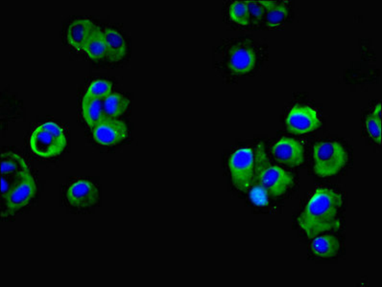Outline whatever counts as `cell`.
Listing matches in <instances>:
<instances>
[{"label":"cell","instance_id":"cell-10","mask_svg":"<svg viewBox=\"0 0 382 287\" xmlns=\"http://www.w3.org/2000/svg\"><path fill=\"white\" fill-rule=\"evenodd\" d=\"M272 154L277 161L289 167H299L305 162V148L293 138L284 137L275 143Z\"/></svg>","mask_w":382,"mask_h":287},{"label":"cell","instance_id":"cell-12","mask_svg":"<svg viewBox=\"0 0 382 287\" xmlns=\"http://www.w3.org/2000/svg\"><path fill=\"white\" fill-rule=\"evenodd\" d=\"M94 26H96L94 23L87 19H80L73 21L67 31V38L69 41L70 45L75 50L81 52L83 48H84L87 36L91 34Z\"/></svg>","mask_w":382,"mask_h":287},{"label":"cell","instance_id":"cell-17","mask_svg":"<svg viewBox=\"0 0 382 287\" xmlns=\"http://www.w3.org/2000/svg\"><path fill=\"white\" fill-rule=\"evenodd\" d=\"M30 172L23 157L14 152H3L1 155V175L19 176Z\"/></svg>","mask_w":382,"mask_h":287},{"label":"cell","instance_id":"cell-7","mask_svg":"<svg viewBox=\"0 0 382 287\" xmlns=\"http://www.w3.org/2000/svg\"><path fill=\"white\" fill-rule=\"evenodd\" d=\"M286 125L287 130L292 135H301L318 130L321 121L315 109L297 104L287 114Z\"/></svg>","mask_w":382,"mask_h":287},{"label":"cell","instance_id":"cell-5","mask_svg":"<svg viewBox=\"0 0 382 287\" xmlns=\"http://www.w3.org/2000/svg\"><path fill=\"white\" fill-rule=\"evenodd\" d=\"M255 160V155L252 148H240L229 160L233 186L240 191H248L253 185Z\"/></svg>","mask_w":382,"mask_h":287},{"label":"cell","instance_id":"cell-6","mask_svg":"<svg viewBox=\"0 0 382 287\" xmlns=\"http://www.w3.org/2000/svg\"><path fill=\"white\" fill-rule=\"evenodd\" d=\"M36 193V182L31 172L19 176L9 193L2 198L3 208H6L2 216L13 215L16 211L28 206L35 198Z\"/></svg>","mask_w":382,"mask_h":287},{"label":"cell","instance_id":"cell-11","mask_svg":"<svg viewBox=\"0 0 382 287\" xmlns=\"http://www.w3.org/2000/svg\"><path fill=\"white\" fill-rule=\"evenodd\" d=\"M257 56L254 48L248 43H240L229 51L228 67L235 74H246L254 69Z\"/></svg>","mask_w":382,"mask_h":287},{"label":"cell","instance_id":"cell-4","mask_svg":"<svg viewBox=\"0 0 382 287\" xmlns=\"http://www.w3.org/2000/svg\"><path fill=\"white\" fill-rule=\"evenodd\" d=\"M314 172L319 177L333 176L346 166L349 155L341 144L326 141L313 147Z\"/></svg>","mask_w":382,"mask_h":287},{"label":"cell","instance_id":"cell-16","mask_svg":"<svg viewBox=\"0 0 382 287\" xmlns=\"http://www.w3.org/2000/svg\"><path fill=\"white\" fill-rule=\"evenodd\" d=\"M82 114L87 126L94 128L106 116L104 113L103 101L85 94L82 100Z\"/></svg>","mask_w":382,"mask_h":287},{"label":"cell","instance_id":"cell-25","mask_svg":"<svg viewBox=\"0 0 382 287\" xmlns=\"http://www.w3.org/2000/svg\"><path fill=\"white\" fill-rule=\"evenodd\" d=\"M259 2H260V4H262V6L264 7V9L266 10V11H269L270 9L274 8V7L279 3V2H277V1H259Z\"/></svg>","mask_w":382,"mask_h":287},{"label":"cell","instance_id":"cell-1","mask_svg":"<svg viewBox=\"0 0 382 287\" xmlns=\"http://www.w3.org/2000/svg\"><path fill=\"white\" fill-rule=\"evenodd\" d=\"M342 205L341 194L332 189L319 188L299 216V226L310 240L320 233L337 231L340 228L337 216Z\"/></svg>","mask_w":382,"mask_h":287},{"label":"cell","instance_id":"cell-13","mask_svg":"<svg viewBox=\"0 0 382 287\" xmlns=\"http://www.w3.org/2000/svg\"><path fill=\"white\" fill-rule=\"evenodd\" d=\"M103 32L106 38V57L111 62H120L127 54V43L123 35L113 28H106Z\"/></svg>","mask_w":382,"mask_h":287},{"label":"cell","instance_id":"cell-22","mask_svg":"<svg viewBox=\"0 0 382 287\" xmlns=\"http://www.w3.org/2000/svg\"><path fill=\"white\" fill-rule=\"evenodd\" d=\"M288 16V9L284 3L277 4L266 13V24L269 28L278 27Z\"/></svg>","mask_w":382,"mask_h":287},{"label":"cell","instance_id":"cell-19","mask_svg":"<svg viewBox=\"0 0 382 287\" xmlns=\"http://www.w3.org/2000/svg\"><path fill=\"white\" fill-rule=\"evenodd\" d=\"M366 130L368 131L370 137L376 144H381V104H379L374 109L373 113L367 116L365 121Z\"/></svg>","mask_w":382,"mask_h":287},{"label":"cell","instance_id":"cell-8","mask_svg":"<svg viewBox=\"0 0 382 287\" xmlns=\"http://www.w3.org/2000/svg\"><path fill=\"white\" fill-rule=\"evenodd\" d=\"M128 135V128L123 121L105 116L94 128L92 135L97 144L112 147L123 142Z\"/></svg>","mask_w":382,"mask_h":287},{"label":"cell","instance_id":"cell-24","mask_svg":"<svg viewBox=\"0 0 382 287\" xmlns=\"http://www.w3.org/2000/svg\"><path fill=\"white\" fill-rule=\"evenodd\" d=\"M248 8H249L250 19L255 23H259L262 21L264 14H266V10L260 4L259 1H247Z\"/></svg>","mask_w":382,"mask_h":287},{"label":"cell","instance_id":"cell-2","mask_svg":"<svg viewBox=\"0 0 382 287\" xmlns=\"http://www.w3.org/2000/svg\"><path fill=\"white\" fill-rule=\"evenodd\" d=\"M253 183L262 185L273 198L284 196L294 185L293 176L289 172L270 163L264 143H259L257 148Z\"/></svg>","mask_w":382,"mask_h":287},{"label":"cell","instance_id":"cell-18","mask_svg":"<svg viewBox=\"0 0 382 287\" xmlns=\"http://www.w3.org/2000/svg\"><path fill=\"white\" fill-rule=\"evenodd\" d=\"M130 106V100L123 94L112 93L103 101L104 113L111 118L123 115Z\"/></svg>","mask_w":382,"mask_h":287},{"label":"cell","instance_id":"cell-3","mask_svg":"<svg viewBox=\"0 0 382 287\" xmlns=\"http://www.w3.org/2000/svg\"><path fill=\"white\" fill-rule=\"evenodd\" d=\"M67 139L64 128L54 122L41 124L33 131L30 148L35 154L45 159L58 157L67 148Z\"/></svg>","mask_w":382,"mask_h":287},{"label":"cell","instance_id":"cell-9","mask_svg":"<svg viewBox=\"0 0 382 287\" xmlns=\"http://www.w3.org/2000/svg\"><path fill=\"white\" fill-rule=\"evenodd\" d=\"M70 206L89 208L99 200L98 188L89 180L79 179L70 184L65 194Z\"/></svg>","mask_w":382,"mask_h":287},{"label":"cell","instance_id":"cell-21","mask_svg":"<svg viewBox=\"0 0 382 287\" xmlns=\"http://www.w3.org/2000/svg\"><path fill=\"white\" fill-rule=\"evenodd\" d=\"M112 91H113V84L111 82L106 80H96L87 87L86 94L92 98L104 101L112 94Z\"/></svg>","mask_w":382,"mask_h":287},{"label":"cell","instance_id":"cell-20","mask_svg":"<svg viewBox=\"0 0 382 287\" xmlns=\"http://www.w3.org/2000/svg\"><path fill=\"white\" fill-rule=\"evenodd\" d=\"M229 16L233 23L248 25L250 23L249 8L247 1H235L229 8Z\"/></svg>","mask_w":382,"mask_h":287},{"label":"cell","instance_id":"cell-14","mask_svg":"<svg viewBox=\"0 0 382 287\" xmlns=\"http://www.w3.org/2000/svg\"><path fill=\"white\" fill-rule=\"evenodd\" d=\"M106 38H105L104 32L96 25L87 36L83 52L86 53L92 60H98L106 57Z\"/></svg>","mask_w":382,"mask_h":287},{"label":"cell","instance_id":"cell-23","mask_svg":"<svg viewBox=\"0 0 382 287\" xmlns=\"http://www.w3.org/2000/svg\"><path fill=\"white\" fill-rule=\"evenodd\" d=\"M250 199L255 206L265 207L269 204V194L259 184H255L250 192Z\"/></svg>","mask_w":382,"mask_h":287},{"label":"cell","instance_id":"cell-15","mask_svg":"<svg viewBox=\"0 0 382 287\" xmlns=\"http://www.w3.org/2000/svg\"><path fill=\"white\" fill-rule=\"evenodd\" d=\"M310 248L316 257L330 259L337 256L340 250L339 240L335 236L325 235L312 238Z\"/></svg>","mask_w":382,"mask_h":287}]
</instances>
